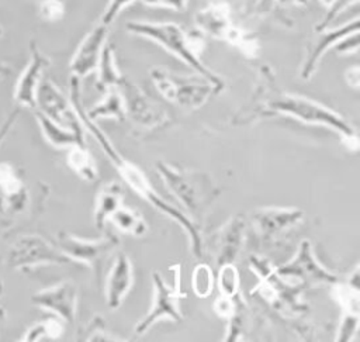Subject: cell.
I'll return each instance as SVG.
<instances>
[{
    "label": "cell",
    "instance_id": "6da1fadb",
    "mask_svg": "<svg viewBox=\"0 0 360 342\" xmlns=\"http://www.w3.org/2000/svg\"><path fill=\"white\" fill-rule=\"evenodd\" d=\"M69 100L84 128L86 132H90L91 137L98 142L103 152L107 155L108 160L115 166L120 176L124 179V182L142 198H145L149 204H152L156 210H159L166 217H170L173 221H176L187 234L191 252L195 258H200L202 255V236L198 224H195L184 211L174 207L169 201L160 197V194L153 189L150 182L148 180L146 175L132 162L125 159L114 146L111 139L107 137V134L97 125L94 120H90L86 114V108L82 101V91H80V79L76 76H72L70 84H69Z\"/></svg>",
    "mask_w": 360,
    "mask_h": 342
},
{
    "label": "cell",
    "instance_id": "7a4b0ae2",
    "mask_svg": "<svg viewBox=\"0 0 360 342\" xmlns=\"http://www.w3.org/2000/svg\"><path fill=\"white\" fill-rule=\"evenodd\" d=\"M127 31L148 38L176 58L183 61L187 66L194 69L198 75L208 79L218 91L225 86L222 77L208 69L200 59V53L204 48V39L198 34L184 31L174 23H148V21H128L125 25Z\"/></svg>",
    "mask_w": 360,
    "mask_h": 342
},
{
    "label": "cell",
    "instance_id": "3957f363",
    "mask_svg": "<svg viewBox=\"0 0 360 342\" xmlns=\"http://www.w3.org/2000/svg\"><path fill=\"white\" fill-rule=\"evenodd\" d=\"M155 166L165 186L183 205L184 213L200 225L219 194L214 180L207 173L179 167L163 160H158Z\"/></svg>",
    "mask_w": 360,
    "mask_h": 342
},
{
    "label": "cell",
    "instance_id": "277c9868",
    "mask_svg": "<svg viewBox=\"0 0 360 342\" xmlns=\"http://www.w3.org/2000/svg\"><path fill=\"white\" fill-rule=\"evenodd\" d=\"M270 114H283L301 122L323 125L340 134L342 138L354 135V128L335 110L300 94L280 93L266 104Z\"/></svg>",
    "mask_w": 360,
    "mask_h": 342
},
{
    "label": "cell",
    "instance_id": "5b68a950",
    "mask_svg": "<svg viewBox=\"0 0 360 342\" xmlns=\"http://www.w3.org/2000/svg\"><path fill=\"white\" fill-rule=\"evenodd\" d=\"M150 77L166 100L187 110L200 108L212 94L218 93L217 87L198 73L197 76H181L156 66L150 70Z\"/></svg>",
    "mask_w": 360,
    "mask_h": 342
},
{
    "label": "cell",
    "instance_id": "8992f818",
    "mask_svg": "<svg viewBox=\"0 0 360 342\" xmlns=\"http://www.w3.org/2000/svg\"><path fill=\"white\" fill-rule=\"evenodd\" d=\"M120 239L112 234H105L97 239H83L69 232H59L56 246L69 260L87 265L100 281L105 260L118 248Z\"/></svg>",
    "mask_w": 360,
    "mask_h": 342
},
{
    "label": "cell",
    "instance_id": "52a82bcc",
    "mask_svg": "<svg viewBox=\"0 0 360 342\" xmlns=\"http://www.w3.org/2000/svg\"><path fill=\"white\" fill-rule=\"evenodd\" d=\"M69 258L49 241L37 234H27L18 236L8 253V265L13 269H35L44 265H65Z\"/></svg>",
    "mask_w": 360,
    "mask_h": 342
},
{
    "label": "cell",
    "instance_id": "ba28073f",
    "mask_svg": "<svg viewBox=\"0 0 360 342\" xmlns=\"http://www.w3.org/2000/svg\"><path fill=\"white\" fill-rule=\"evenodd\" d=\"M152 281H153L152 305L148 314L135 325V332L138 335L145 334L160 319H172L174 322H179L183 318L179 304H180V298L186 297V294L181 293L179 287L177 276H176V284L172 287L165 281L162 274L155 270L152 272Z\"/></svg>",
    "mask_w": 360,
    "mask_h": 342
},
{
    "label": "cell",
    "instance_id": "9c48e42d",
    "mask_svg": "<svg viewBox=\"0 0 360 342\" xmlns=\"http://www.w3.org/2000/svg\"><path fill=\"white\" fill-rule=\"evenodd\" d=\"M118 87H122L121 94L125 107V117L141 129L149 131L165 125L169 121V115L163 107L149 99L136 84L125 80Z\"/></svg>",
    "mask_w": 360,
    "mask_h": 342
},
{
    "label": "cell",
    "instance_id": "30bf717a",
    "mask_svg": "<svg viewBox=\"0 0 360 342\" xmlns=\"http://www.w3.org/2000/svg\"><path fill=\"white\" fill-rule=\"evenodd\" d=\"M37 107L52 121L86 134L70 100L49 79H42L37 90Z\"/></svg>",
    "mask_w": 360,
    "mask_h": 342
},
{
    "label": "cell",
    "instance_id": "8fae6325",
    "mask_svg": "<svg viewBox=\"0 0 360 342\" xmlns=\"http://www.w3.org/2000/svg\"><path fill=\"white\" fill-rule=\"evenodd\" d=\"M276 273L284 279H294L297 283H336L338 277L326 270L314 256L309 241L300 243L297 255L280 266Z\"/></svg>",
    "mask_w": 360,
    "mask_h": 342
},
{
    "label": "cell",
    "instance_id": "7c38bea8",
    "mask_svg": "<svg viewBox=\"0 0 360 342\" xmlns=\"http://www.w3.org/2000/svg\"><path fill=\"white\" fill-rule=\"evenodd\" d=\"M51 65V59L42 53L35 41L30 42V61L18 76L13 97L17 104L34 110L37 107V90L42 82L45 69Z\"/></svg>",
    "mask_w": 360,
    "mask_h": 342
},
{
    "label": "cell",
    "instance_id": "4fadbf2b",
    "mask_svg": "<svg viewBox=\"0 0 360 342\" xmlns=\"http://www.w3.org/2000/svg\"><path fill=\"white\" fill-rule=\"evenodd\" d=\"M31 301L62 321L73 324L77 311V287L73 281L63 280L39 290L31 297Z\"/></svg>",
    "mask_w": 360,
    "mask_h": 342
},
{
    "label": "cell",
    "instance_id": "5bb4252c",
    "mask_svg": "<svg viewBox=\"0 0 360 342\" xmlns=\"http://www.w3.org/2000/svg\"><path fill=\"white\" fill-rule=\"evenodd\" d=\"M107 35L108 27L101 23L94 25L84 35L82 42L77 45L69 63L72 76L83 79L97 70L103 48L107 44Z\"/></svg>",
    "mask_w": 360,
    "mask_h": 342
},
{
    "label": "cell",
    "instance_id": "9a60e30c",
    "mask_svg": "<svg viewBox=\"0 0 360 342\" xmlns=\"http://www.w3.org/2000/svg\"><path fill=\"white\" fill-rule=\"evenodd\" d=\"M319 34L315 37V39L308 45L307 48V58L301 68V77L308 80L315 73L319 62L322 61L326 51L330 48H335V45L343 39L345 37L359 32V18L356 17L353 21H349L346 24H342L338 28L333 30H318Z\"/></svg>",
    "mask_w": 360,
    "mask_h": 342
},
{
    "label": "cell",
    "instance_id": "2e32d148",
    "mask_svg": "<svg viewBox=\"0 0 360 342\" xmlns=\"http://www.w3.org/2000/svg\"><path fill=\"white\" fill-rule=\"evenodd\" d=\"M302 220L304 213L297 208L266 207L256 210L252 214V224L255 231L264 241L276 238L294 225H298Z\"/></svg>",
    "mask_w": 360,
    "mask_h": 342
},
{
    "label": "cell",
    "instance_id": "e0dca14e",
    "mask_svg": "<svg viewBox=\"0 0 360 342\" xmlns=\"http://www.w3.org/2000/svg\"><path fill=\"white\" fill-rule=\"evenodd\" d=\"M134 269L127 253L117 252L105 279V303L110 310L121 307L134 286Z\"/></svg>",
    "mask_w": 360,
    "mask_h": 342
},
{
    "label": "cell",
    "instance_id": "ac0fdd59",
    "mask_svg": "<svg viewBox=\"0 0 360 342\" xmlns=\"http://www.w3.org/2000/svg\"><path fill=\"white\" fill-rule=\"evenodd\" d=\"M0 213H20L27 205V187L8 162H0Z\"/></svg>",
    "mask_w": 360,
    "mask_h": 342
},
{
    "label": "cell",
    "instance_id": "d6986e66",
    "mask_svg": "<svg viewBox=\"0 0 360 342\" xmlns=\"http://www.w3.org/2000/svg\"><path fill=\"white\" fill-rule=\"evenodd\" d=\"M243 215H235L218 231L215 238V258L219 266L232 263L236 259L243 242Z\"/></svg>",
    "mask_w": 360,
    "mask_h": 342
},
{
    "label": "cell",
    "instance_id": "ffe728a7",
    "mask_svg": "<svg viewBox=\"0 0 360 342\" xmlns=\"http://www.w3.org/2000/svg\"><path fill=\"white\" fill-rule=\"evenodd\" d=\"M125 193L118 182L110 180L100 186L94 203V224L97 229H103L105 221L115 213L124 201Z\"/></svg>",
    "mask_w": 360,
    "mask_h": 342
},
{
    "label": "cell",
    "instance_id": "44dd1931",
    "mask_svg": "<svg viewBox=\"0 0 360 342\" xmlns=\"http://www.w3.org/2000/svg\"><path fill=\"white\" fill-rule=\"evenodd\" d=\"M34 117L42 131L44 138L52 146L62 149V148H70L73 145H86V134L77 132L75 129L66 128V127L52 121L45 114H42L39 110L34 113Z\"/></svg>",
    "mask_w": 360,
    "mask_h": 342
},
{
    "label": "cell",
    "instance_id": "7402d4cb",
    "mask_svg": "<svg viewBox=\"0 0 360 342\" xmlns=\"http://www.w3.org/2000/svg\"><path fill=\"white\" fill-rule=\"evenodd\" d=\"M195 21L202 32L221 39H224L225 34L232 25L229 8L226 4H222V3L212 4L198 11Z\"/></svg>",
    "mask_w": 360,
    "mask_h": 342
},
{
    "label": "cell",
    "instance_id": "603a6c76",
    "mask_svg": "<svg viewBox=\"0 0 360 342\" xmlns=\"http://www.w3.org/2000/svg\"><path fill=\"white\" fill-rule=\"evenodd\" d=\"M86 114L90 120L94 121H97L98 118H114L120 122L124 121L127 117L121 91L117 87L107 89L104 97L91 108L86 110Z\"/></svg>",
    "mask_w": 360,
    "mask_h": 342
},
{
    "label": "cell",
    "instance_id": "cb8c5ba5",
    "mask_svg": "<svg viewBox=\"0 0 360 342\" xmlns=\"http://www.w3.org/2000/svg\"><path fill=\"white\" fill-rule=\"evenodd\" d=\"M122 80H124V76L121 75L115 63L114 46L110 44H105L97 66V87L100 90L118 87Z\"/></svg>",
    "mask_w": 360,
    "mask_h": 342
},
{
    "label": "cell",
    "instance_id": "d4e9b609",
    "mask_svg": "<svg viewBox=\"0 0 360 342\" xmlns=\"http://www.w3.org/2000/svg\"><path fill=\"white\" fill-rule=\"evenodd\" d=\"M68 156L66 163L68 166L83 180L86 182H94L98 176V170L96 166V162L93 159V155L87 149L86 145H73L68 148Z\"/></svg>",
    "mask_w": 360,
    "mask_h": 342
},
{
    "label": "cell",
    "instance_id": "484cf974",
    "mask_svg": "<svg viewBox=\"0 0 360 342\" xmlns=\"http://www.w3.org/2000/svg\"><path fill=\"white\" fill-rule=\"evenodd\" d=\"M333 297L342 307L343 312H360V291H359V267L353 270L349 283H333Z\"/></svg>",
    "mask_w": 360,
    "mask_h": 342
},
{
    "label": "cell",
    "instance_id": "4316f807",
    "mask_svg": "<svg viewBox=\"0 0 360 342\" xmlns=\"http://www.w3.org/2000/svg\"><path fill=\"white\" fill-rule=\"evenodd\" d=\"M121 232L134 235V236H142L148 231V222L142 217V214L136 210L128 208V207H120L115 213L111 214L108 218Z\"/></svg>",
    "mask_w": 360,
    "mask_h": 342
},
{
    "label": "cell",
    "instance_id": "83f0119b",
    "mask_svg": "<svg viewBox=\"0 0 360 342\" xmlns=\"http://www.w3.org/2000/svg\"><path fill=\"white\" fill-rule=\"evenodd\" d=\"M63 322L60 318L48 317L39 322H35L25 334L22 341H44V339H58L63 335Z\"/></svg>",
    "mask_w": 360,
    "mask_h": 342
},
{
    "label": "cell",
    "instance_id": "f1b7e54d",
    "mask_svg": "<svg viewBox=\"0 0 360 342\" xmlns=\"http://www.w3.org/2000/svg\"><path fill=\"white\" fill-rule=\"evenodd\" d=\"M224 39L228 44L236 46L248 58H256L257 53H259V49H260L259 48V41L253 35L248 34L246 31H243L239 27L231 25V28L225 34Z\"/></svg>",
    "mask_w": 360,
    "mask_h": 342
},
{
    "label": "cell",
    "instance_id": "f546056e",
    "mask_svg": "<svg viewBox=\"0 0 360 342\" xmlns=\"http://www.w3.org/2000/svg\"><path fill=\"white\" fill-rule=\"evenodd\" d=\"M214 284L215 277L212 269L205 263L197 265L191 274V287L194 294L200 298H205L212 293Z\"/></svg>",
    "mask_w": 360,
    "mask_h": 342
},
{
    "label": "cell",
    "instance_id": "4dcf8cb0",
    "mask_svg": "<svg viewBox=\"0 0 360 342\" xmlns=\"http://www.w3.org/2000/svg\"><path fill=\"white\" fill-rule=\"evenodd\" d=\"M218 286L222 296L233 297L239 289V273L232 263H224L218 272Z\"/></svg>",
    "mask_w": 360,
    "mask_h": 342
},
{
    "label": "cell",
    "instance_id": "1f68e13d",
    "mask_svg": "<svg viewBox=\"0 0 360 342\" xmlns=\"http://www.w3.org/2000/svg\"><path fill=\"white\" fill-rule=\"evenodd\" d=\"M39 17L46 23H56L65 15L63 0H38Z\"/></svg>",
    "mask_w": 360,
    "mask_h": 342
},
{
    "label": "cell",
    "instance_id": "d6a6232c",
    "mask_svg": "<svg viewBox=\"0 0 360 342\" xmlns=\"http://www.w3.org/2000/svg\"><path fill=\"white\" fill-rule=\"evenodd\" d=\"M359 328V314H352V312H343V317L339 324L336 341L340 342H347L350 341Z\"/></svg>",
    "mask_w": 360,
    "mask_h": 342
},
{
    "label": "cell",
    "instance_id": "836d02e7",
    "mask_svg": "<svg viewBox=\"0 0 360 342\" xmlns=\"http://www.w3.org/2000/svg\"><path fill=\"white\" fill-rule=\"evenodd\" d=\"M135 0H108L107 1V6L101 14V20L100 23L110 27L115 18L121 14V11L124 8H127L128 6H131Z\"/></svg>",
    "mask_w": 360,
    "mask_h": 342
},
{
    "label": "cell",
    "instance_id": "e575fe53",
    "mask_svg": "<svg viewBox=\"0 0 360 342\" xmlns=\"http://www.w3.org/2000/svg\"><path fill=\"white\" fill-rule=\"evenodd\" d=\"M214 311L219 315V317H224V318H229L235 314L236 311V303L233 301V297H226V296H219L215 303H214Z\"/></svg>",
    "mask_w": 360,
    "mask_h": 342
},
{
    "label": "cell",
    "instance_id": "d590c367",
    "mask_svg": "<svg viewBox=\"0 0 360 342\" xmlns=\"http://www.w3.org/2000/svg\"><path fill=\"white\" fill-rule=\"evenodd\" d=\"M356 1H357V0H335L333 4L328 8V13H326L325 18L321 21V24L316 27V30H323V28H326V25H328L330 21H333V18H335L343 8H346L350 3H356Z\"/></svg>",
    "mask_w": 360,
    "mask_h": 342
},
{
    "label": "cell",
    "instance_id": "8d00e7d4",
    "mask_svg": "<svg viewBox=\"0 0 360 342\" xmlns=\"http://www.w3.org/2000/svg\"><path fill=\"white\" fill-rule=\"evenodd\" d=\"M141 1L152 7H165L174 11H183L186 10L188 0H141Z\"/></svg>",
    "mask_w": 360,
    "mask_h": 342
},
{
    "label": "cell",
    "instance_id": "74e56055",
    "mask_svg": "<svg viewBox=\"0 0 360 342\" xmlns=\"http://www.w3.org/2000/svg\"><path fill=\"white\" fill-rule=\"evenodd\" d=\"M345 79H346V83L353 87V89H359L360 86V69L357 65L354 66H350L346 69L345 72Z\"/></svg>",
    "mask_w": 360,
    "mask_h": 342
},
{
    "label": "cell",
    "instance_id": "f35d334b",
    "mask_svg": "<svg viewBox=\"0 0 360 342\" xmlns=\"http://www.w3.org/2000/svg\"><path fill=\"white\" fill-rule=\"evenodd\" d=\"M17 117H18V111L14 110V111L4 120V122L1 124V127H0V145H1L3 141L7 138V135H8V132L11 131V128H13V125H14Z\"/></svg>",
    "mask_w": 360,
    "mask_h": 342
},
{
    "label": "cell",
    "instance_id": "ab89813d",
    "mask_svg": "<svg viewBox=\"0 0 360 342\" xmlns=\"http://www.w3.org/2000/svg\"><path fill=\"white\" fill-rule=\"evenodd\" d=\"M11 72H13L11 66L7 62H4L3 59H0V80L7 79L11 75Z\"/></svg>",
    "mask_w": 360,
    "mask_h": 342
},
{
    "label": "cell",
    "instance_id": "60d3db41",
    "mask_svg": "<svg viewBox=\"0 0 360 342\" xmlns=\"http://www.w3.org/2000/svg\"><path fill=\"white\" fill-rule=\"evenodd\" d=\"M281 1H290V3H295V4H305L308 0H281Z\"/></svg>",
    "mask_w": 360,
    "mask_h": 342
},
{
    "label": "cell",
    "instance_id": "b9f144b4",
    "mask_svg": "<svg viewBox=\"0 0 360 342\" xmlns=\"http://www.w3.org/2000/svg\"><path fill=\"white\" fill-rule=\"evenodd\" d=\"M3 37V27H1V24H0V38Z\"/></svg>",
    "mask_w": 360,
    "mask_h": 342
}]
</instances>
